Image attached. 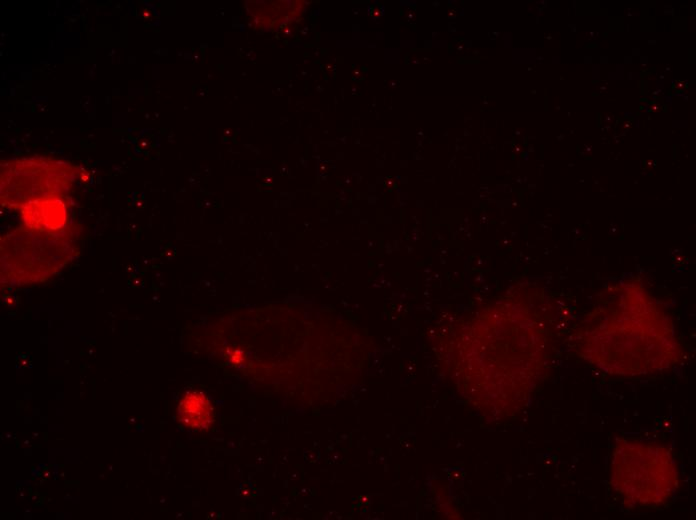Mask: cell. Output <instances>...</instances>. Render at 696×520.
Listing matches in <instances>:
<instances>
[{
	"label": "cell",
	"mask_w": 696,
	"mask_h": 520,
	"mask_svg": "<svg viewBox=\"0 0 696 520\" xmlns=\"http://www.w3.org/2000/svg\"><path fill=\"white\" fill-rule=\"evenodd\" d=\"M231 361H232L233 363H236V364L241 363V362L243 361V352H242V351H239V350H235V351L231 354Z\"/></svg>",
	"instance_id": "obj_7"
},
{
	"label": "cell",
	"mask_w": 696,
	"mask_h": 520,
	"mask_svg": "<svg viewBox=\"0 0 696 520\" xmlns=\"http://www.w3.org/2000/svg\"><path fill=\"white\" fill-rule=\"evenodd\" d=\"M179 422L194 430H206L214 421V410L209 398L201 391H187L177 408Z\"/></svg>",
	"instance_id": "obj_6"
},
{
	"label": "cell",
	"mask_w": 696,
	"mask_h": 520,
	"mask_svg": "<svg viewBox=\"0 0 696 520\" xmlns=\"http://www.w3.org/2000/svg\"><path fill=\"white\" fill-rule=\"evenodd\" d=\"M75 169L67 162L48 158H27L2 165L1 199L11 207L66 193L74 179Z\"/></svg>",
	"instance_id": "obj_4"
},
{
	"label": "cell",
	"mask_w": 696,
	"mask_h": 520,
	"mask_svg": "<svg viewBox=\"0 0 696 520\" xmlns=\"http://www.w3.org/2000/svg\"><path fill=\"white\" fill-rule=\"evenodd\" d=\"M572 342L581 358L613 376L660 374L684 356L668 310L636 279L603 290Z\"/></svg>",
	"instance_id": "obj_1"
},
{
	"label": "cell",
	"mask_w": 696,
	"mask_h": 520,
	"mask_svg": "<svg viewBox=\"0 0 696 520\" xmlns=\"http://www.w3.org/2000/svg\"><path fill=\"white\" fill-rule=\"evenodd\" d=\"M610 485L625 508L656 509L674 498L681 480L670 448L618 438L612 449Z\"/></svg>",
	"instance_id": "obj_2"
},
{
	"label": "cell",
	"mask_w": 696,
	"mask_h": 520,
	"mask_svg": "<svg viewBox=\"0 0 696 520\" xmlns=\"http://www.w3.org/2000/svg\"><path fill=\"white\" fill-rule=\"evenodd\" d=\"M20 208L25 226L33 230L59 231L66 223V206L60 197L32 200Z\"/></svg>",
	"instance_id": "obj_5"
},
{
	"label": "cell",
	"mask_w": 696,
	"mask_h": 520,
	"mask_svg": "<svg viewBox=\"0 0 696 520\" xmlns=\"http://www.w3.org/2000/svg\"><path fill=\"white\" fill-rule=\"evenodd\" d=\"M59 231L15 230L1 239V279L10 285L45 281L76 254L72 241Z\"/></svg>",
	"instance_id": "obj_3"
}]
</instances>
